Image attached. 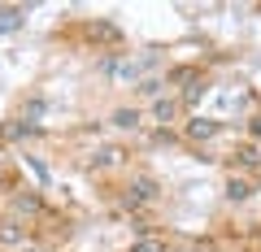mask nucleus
Segmentation results:
<instances>
[{"mask_svg":"<svg viewBox=\"0 0 261 252\" xmlns=\"http://www.w3.org/2000/svg\"><path fill=\"white\" fill-rule=\"evenodd\" d=\"M214 135H218V122H209V118L187 122V139H214Z\"/></svg>","mask_w":261,"mask_h":252,"instance_id":"obj_1","label":"nucleus"},{"mask_svg":"<svg viewBox=\"0 0 261 252\" xmlns=\"http://www.w3.org/2000/svg\"><path fill=\"white\" fill-rule=\"evenodd\" d=\"M22 18H27V9H0V31H18Z\"/></svg>","mask_w":261,"mask_h":252,"instance_id":"obj_2","label":"nucleus"},{"mask_svg":"<svg viewBox=\"0 0 261 252\" xmlns=\"http://www.w3.org/2000/svg\"><path fill=\"white\" fill-rule=\"evenodd\" d=\"M130 252H170L166 239H140V243H130Z\"/></svg>","mask_w":261,"mask_h":252,"instance_id":"obj_3","label":"nucleus"},{"mask_svg":"<svg viewBox=\"0 0 261 252\" xmlns=\"http://www.w3.org/2000/svg\"><path fill=\"white\" fill-rule=\"evenodd\" d=\"M152 113H157L161 122H170V118H178V100H157V109H152Z\"/></svg>","mask_w":261,"mask_h":252,"instance_id":"obj_4","label":"nucleus"},{"mask_svg":"<svg viewBox=\"0 0 261 252\" xmlns=\"http://www.w3.org/2000/svg\"><path fill=\"white\" fill-rule=\"evenodd\" d=\"M130 187L140 191V200H152V196H157V183H152V178H135Z\"/></svg>","mask_w":261,"mask_h":252,"instance_id":"obj_5","label":"nucleus"},{"mask_svg":"<svg viewBox=\"0 0 261 252\" xmlns=\"http://www.w3.org/2000/svg\"><path fill=\"white\" fill-rule=\"evenodd\" d=\"M248 191H252V187L240 183V178H231V183H226V196H231V200H248Z\"/></svg>","mask_w":261,"mask_h":252,"instance_id":"obj_6","label":"nucleus"},{"mask_svg":"<svg viewBox=\"0 0 261 252\" xmlns=\"http://www.w3.org/2000/svg\"><path fill=\"white\" fill-rule=\"evenodd\" d=\"M113 122H118V126H126V131H135V126H140V113L122 109V113H113Z\"/></svg>","mask_w":261,"mask_h":252,"instance_id":"obj_7","label":"nucleus"},{"mask_svg":"<svg viewBox=\"0 0 261 252\" xmlns=\"http://www.w3.org/2000/svg\"><path fill=\"white\" fill-rule=\"evenodd\" d=\"M252 135H257V139H261V113H257V118H252Z\"/></svg>","mask_w":261,"mask_h":252,"instance_id":"obj_8","label":"nucleus"}]
</instances>
